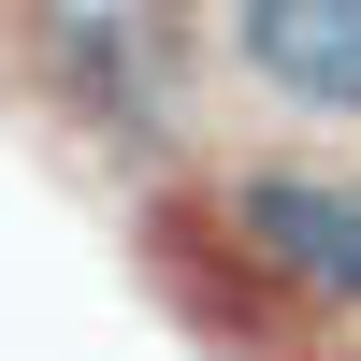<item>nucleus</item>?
<instances>
[{
  "label": "nucleus",
  "instance_id": "4",
  "mask_svg": "<svg viewBox=\"0 0 361 361\" xmlns=\"http://www.w3.org/2000/svg\"><path fill=\"white\" fill-rule=\"evenodd\" d=\"M231 58L289 116H361V0H231Z\"/></svg>",
  "mask_w": 361,
  "mask_h": 361
},
{
  "label": "nucleus",
  "instance_id": "3",
  "mask_svg": "<svg viewBox=\"0 0 361 361\" xmlns=\"http://www.w3.org/2000/svg\"><path fill=\"white\" fill-rule=\"evenodd\" d=\"M145 275L173 289L202 347H246V361H289V318H275V275L260 246L231 231V202H145Z\"/></svg>",
  "mask_w": 361,
  "mask_h": 361
},
{
  "label": "nucleus",
  "instance_id": "2",
  "mask_svg": "<svg viewBox=\"0 0 361 361\" xmlns=\"http://www.w3.org/2000/svg\"><path fill=\"white\" fill-rule=\"evenodd\" d=\"M173 73H188V15L173 0H58L44 15V87L102 130H159Z\"/></svg>",
  "mask_w": 361,
  "mask_h": 361
},
{
  "label": "nucleus",
  "instance_id": "1",
  "mask_svg": "<svg viewBox=\"0 0 361 361\" xmlns=\"http://www.w3.org/2000/svg\"><path fill=\"white\" fill-rule=\"evenodd\" d=\"M231 231L260 246V275L318 318H361V173H318V159H246L217 173Z\"/></svg>",
  "mask_w": 361,
  "mask_h": 361
}]
</instances>
